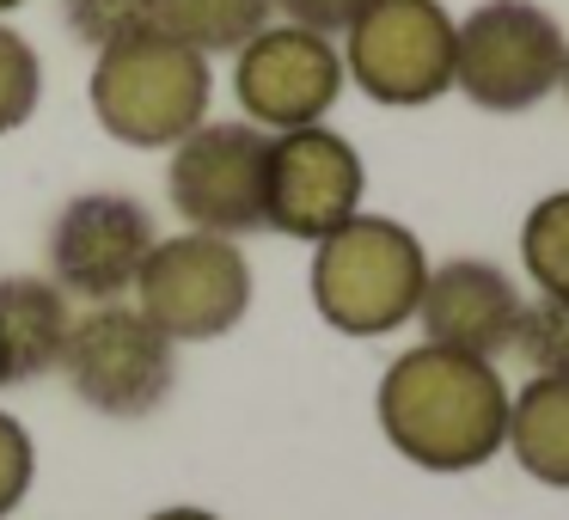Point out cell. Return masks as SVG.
<instances>
[{
	"mask_svg": "<svg viewBox=\"0 0 569 520\" xmlns=\"http://www.w3.org/2000/svg\"><path fill=\"white\" fill-rule=\"evenodd\" d=\"M209 56H197L160 26L111 43L92 62V117L123 148H178L190 129L209 123Z\"/></svg>",
	"mask_w": 569,
	"mask_h": 520,
	"instance_id": "obj_2",
	"label": "cell"
},
{
	"mask_svg": "<svg viewBox=\"0 0 569 520\" xmlns=\"http://www.w3.org/2000/svg\"><path fill=\"white\" fill-rule=\"evenodd\" d=\"M31 478H38V447H31L26 422L0 410V520L26 502Z\"/></svg>",
	"mask_w": 569,
	"mask_h": 520,
	"instance_id": "obj_20",
	"label": "cell"
},
{
	"mask_svg": "<svg viewBox=\"0 0 569 520\" xmlns=\"http://www.w3.org/2000/svg\"><path fill=\"white\" fill-rule=\"evenodd\" d=\"M520 263L545 300H569V190L545 197L520 227Z\"/></svg>",
	"mask_w": 569,
	"mask_h": 520,
	"instance_id": "obj_16",
	"label": "cell"
},
{
	"mask_svg": "<svg viewBox=\"0 0 569 520\" xmlns=\"http://www.w3.org/2000/svg\"><path fill=\"white\" fill-rule=\"evenodd\" d=\"M62 373L74 398L99 417L136 422L172 398L178 386V343L141 307H87L74 312V331L62 349Z\"/></svg>",
	"mask_w": 569,
	"mask_h": 520,
	"instance_id": "obj_5",
	"label": "cell"
},
{
	"mask_svg": "<svg viewBox=\"0 0 569 520\" xmlns=\"http://www.w3.org/2000/svg\"><path fill=\"white\" fill-rule=\"evenodd\" d=\"M361 190H368L361 153L337 129L312 123L270 136V172H263V227L270 233L319 246L325 233L361 214Z\"/></svg>",
	"mask_w": 569,
	"mask_h": 520,
	"instance_id": "obj_11",
	"label": "cell"
},
{
	"mask_svg": "<svg viewBox=\"0 0 569 520\" xmlns=\"http://www.w3.org/2000/svg\"><path fill=\"white\" fill-rule=\"evenodd\" d=\"M233 92L246 123H258L263 136H288V129L325 123V111H337L343 99V50L331 38L307 26L270 19L246 50H233Z\"/></svg>",
	"mask_w": 569,
	"mask_h": 520,
	"instance_id": "obj_9",
	"label": "cell"
},
{
	"mask_svg": "<svg viewBox=\"0 0 569 520\" xmlns=\"http://www.w3.org/2000/svg\"><path fill=\"white\" fill-rule=\"evenodd\" d=\"M508 447L532 483L569 490V380L532 373L520 398H508Z\"/></svg>",
	"mask_w": 569,
	"mask_h": 520,
	"instance_id": "obj_14",
	"label": "cell"
},
{
	"mask_svg": "<svg viewBox=\"0 0 569 520\" xmlns=\"http://www.w3.org/2000/svg\"><path fill=\"white\" fill-rule=\"evenodd\" d=\"M343 74L373 104L417 111L453 92V19L441 0H373L343 31Z\"/></svg>",
	"mask_w": 569,
	"mask_h": 520,
	"instance_id": "obj_6",
	"label": "cell"
},
{
	"mask_svg": "<svg viewBox=\"0 0 569 520\" xmlns=\"http://www.w3.org/2000/svg\"><path fill=\"white\" fill-rule=\"evenodd\" d=\"M136 307L160 324L172 343H214L251 307V263L239 239L178 233L160 239L141 263Z\"/></svg>",
	"mask_w": 569,
	"mask_h": 520,
	"instance_id": "obj_7",
	"label": "cell"
},
{
	"mask_svg": "<svg viewBox=\"0 0 569 520\" xmlns=\"http://www.w3.org/2000/svg\"><path fill=\"white\" fill-rule=\"evenodd\" d=\"M569 38L532 0H483L453 26V87L478 111L515 117L551 99Z\"/></svg>",
	"mask_w": 569,
	"mask_h": 520,
	"instance_id": "obj_4",
	"label": "cell"
},
{
	"mask_svg": "<svg viewBox=\"0 0 569 520\" xmlns=\"http://www.w3.org/2000/svg\"><path fill=\"white\" fill-rule=\"evenodd\" d=\"M43 99V62L26 38H19L7 19H0V136H13V129L31 123Z\"/></svg>",
	"mask_w": 569,
	"mask_h": 520,
	"instance_id": "obj_19",
	"label": "cell"
},
{
	"mask_svg": "<svg viewBox=\"0 0 569 520\" xmlns=\"http://www.w3.org/2000/svg\"><path fill=\"white\" fill-rule=\"evenodd\" d=\"M520 288L508 282V270L483 258H453V263H435L429 282H422V300H417V319H422V337L435 349H453V356H478V361H496L515 349V331H520Z\"/></svg>",
	"mask_w": 569,
	"mask_h": 520,
	"instance_id": "obj_12",
	"label": "cell"
},
{
	"mask_svg": "<svg viewBox=\"0 0 569 520\" xmlns=\"http://www.w3.org/2000/svg\"><path fill=\"white\" fill-rule=\"evenodd\" d=\"M508 356H520L545 380H569V300H545V294L532 300L520 312V331Z\"/></svg>",
	"mask_w": 569,
	"mask_h": 520,
	"instance_id": "obj_18",
	"label": "cell"
},
{
	"mask_svg": "<svg viewBox=\"0 0 569 520\" xmlns=\"http://www.w3.org/2000/svg\"><path fill=\"white\" fill-rule=\"evenodd\" d=\"M74 312L50 276H0V386L43 380L62 368Z\"/></svg>",
	"mask_w": 569,
	"mask_h": 520,
	"instance_id": "obj_13",
	"label": "cell"
},
{
	"mask_svg": "<svg viewBox=\"0 0 569 520\" xmlns=\"http://www.w3.org/2000/svg\"><path fill=\"white\" fill-rule=\"evenodd\" d=\"M380 429L422 471H478L508 447V386L496 361L417 343L380 380Z\"/></svg>",
	"mask_w": 569,
	"mask_h": 520,
	"instance_id": "obj_1",
	"label": "cell"
},
{
	"mask_svg": "<svg viewBox=\"0 0 569 520\" xmlns=\"http://www.w3.org/2000/svg\"><path fill=\"white\" fill-rule=\"evenodd\" d=\"M557 87H563V92H569V50H563V80H557Z\"/></svg>",
	"mask_w": 569,
	"mask_h": 520,
	"instance_id": "obj_24",
	"label": "cell"
},
{
	"mask_svg": "<svg viewBox=\"0 0 569 520\" xmlns=\"http://www.w3.org/2000/svg\"><path fill=\"white\" fill-rule=\"evenodd\" d=\"M62 26L99 56L111 43H129L141 31H153L160 26V7L153 0H62Z\"/></svg>",
	"mask_w": 569,
	"mask_h": 520,
	"instance_id": "obj_17",
	"label": "cell"
},
{
	"mask_svg": "<svg viewBox=\"0 0 569 520\" xmlns=\"http://www.w3.org/2000/svg\"><path fill=\"white\" fill-rule=\"evenodd\" d=\"M19 7H26V0H0V13H19Z\"/></svg>",
	"mask_w": 569,
	"mask_h": 520,
	"instance_id": "obj_23",
	"label": "cell"
},
{
	"mask_svg": "<svg viewBox=\"0 0 569 520\" xmlns=\"http://www.w3.org/2000/svg\"><path fill=\"white\" fill-rule=\"evenodd\" d=\"M263 172H270V136L258 123L209 117L166 160V197L190 233L246 239L263 227Z\"/></svg>",
	"mask_w": 569,
	"mask_h": 520,
	"instance_id": "obj_8",
	"label": "cell"
},
{
	"mask_svg": "<svg viewBox=\"0 0 569 520\" xmlns=\"http://www.w3.org/2000/svg\"><path fill=\"white\" fill-rule=\"evenodd\" d=\"M368 7H373V0H276V13H282L288 26H307V31H319V38L349 31Z\"/></svg>",
	"mask_w": 569,
	"mask_h": 520,
	"instance_id": "obj_21",
	"label": "cell"
},
{
	"mask_svg": "<svg viewBox=\"0 0 569 520\" xmlns=\"http://www.w3.org/2000/svg\"><path fill=\"white\" fill-rule=\"evenodd\" d=\"M429 258L410 227L356 214L312 246V307L343 337H386L417 319Z\"/></svg>",
	"mask_w": 569,
	"mask_h": 520,
	"instance_id": "obj_3",
	"label": "cell"
},
{
	"mask_svg": "<svg viewBox=\"0 0 569 520\" xmlns=\"http://www.w3.org/2000/svg\"><path fill=\"white\" fill-rule=\"evenodd\" d=\"M160 31L190 43L197 56H233L276 19V0H153Z\"/></svg>",
	"mask_w": 569,
	"mask_h": 520,
	"instance_id": "obj_15",
	"label": "cell"
},
{
	"mask_svg": "<svg viewBox=\"0 0 569 520\" xmlns=\"http://www.w3.org/2000/svg\"><path fill=\"white\" fill-rule=\"evenodd\" d=\"M148 520H221V514H209V508H190V502H178V508H160V514H148Z\"/></svg>",
	"mask_w": 569,
	"mask_h": 520,
	"instance_id": "obj_22",
	"label": "cell"
},
{
	"mask_svg": "<svg viewBox=\"0 0 569 520\" xmlns=\"http://www.w3.org/2000/svg\"><path fill=\"white\" fill-rule=\"evenodd\" d=\"M153 246H160V227L136 197L87 190V197L62 202V214L50 221V282L68 300L111 307V300L136 294Z\"/></svg>",
	"mask_w": 569,
	"mask_h": 520,
	"instance_id": "obj_10",
	"label": "cell"
}]
</instances>
